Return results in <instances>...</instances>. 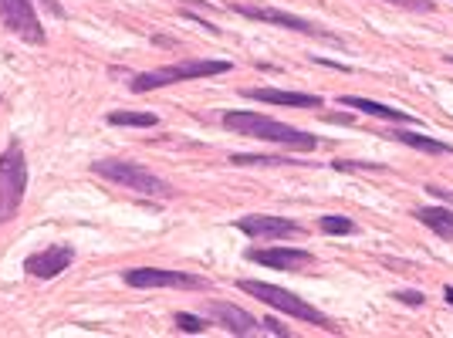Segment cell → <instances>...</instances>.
<instances>
[{"mask_svg":"<svg viewBox=\"0 0 453 338\" xmlns=\"http://www.w3.org/2000/svg\"><path fill=\"white\" fill-rule=\"evenodd\" d=\"M345 109H356L362 115H376V119H386V122H396V126H419V119L403 109H393V105H382V102H372V98H362V95H342L339 98Z\"/></svg>","mask_w":453,"mask_h":338,"instance_id":"cell-13","label":"cell"},{"mask_svg":"<svg viewBox=\"0 0 453 338\" xmlns=\"http://www.w3.org/2000/svg\"><path fill=\"white\" fill-rule=\"evenodd\" d=\"M247 261L261 264V267H274V271H298V267H308L315 264V254L311 250H302V247H250L244 254Z\"/></svg>","mask_w":453,"mask_h":338,"instance_id":"cell-11","label":"cell"},{"mask_svg":"<svg viewBox=\"0 0 453 338\" xmlns=\"http://www.w3.org/2000/svg\"><path fill=\"white\" fill-rule=\"evenodd\" d=\"M230 11H237L241 18L261 20V24H274V27H288V31H298V35H308V38L319 41H332V44H342V38L335 31H325L315 20H304L298 14H288V11H278V7H254V4H230Z\"/></svg>","mask_w":453,"mask_h":338,"instance_id":"cell-6","label":"cell"},{"mask_svg":"<svg viewBox=\"0 0 453 338\" xmlns=\"http://www.w3.org/2000/svg\"><path fill=\"white\" fill-rule=\"evenodd\" d=\"M0 24L27 44H44L48 41L38 20V11H35V0H0Z\"/></svg>","mask_w":453,"mask_h":338,"instance_id":"cell-8","label":"cell"},{"mask_svg":"<svg viewBox=\"0 0 453 338\" xmlns=\"http://www.w3.org/2000/svg\"><path fill=\"white\" fill-rule=\"evenodd\" d=\"M109 126H135V129H152L159 119L152 112H109L105 115Z\"/></svg>","mask_w":453,"mask_h":338,"instance_id":"cell-17","label":"cell"},{"mask_svg":"<svg viewBox=\"0 0 453 338\" xmlns=\"http://www.w3.org/2000/svg\"><path fill=\"white\" fill-rule=\"evenodd\" d=\"M443 298H447L453 304V284H447V288H443Z\"/></svg>","mask_w":453,"mask_h":338,"instance_id":"cell-25","label":"cell"},{"mask_svg":"<svg viewBox=\"0 0 453 338\" xmlns=\"http://www.w3.org/2000/svg\"><path fill=\"white\" fill-rule=\"evenodd\" d=\"M321 234H332V237H349V234H356L359 227L356 220H349V217H342V213H325L319 220Z\"/></svg>","mask_w":453,"mask_h":338,"instance_id":"cell-18","label":"cell"},{"mask_svg":"<svg viewBox=\"0 0 453 338\" xmlns=\"http://www.w3.org/2000/svg\"><path fill=\"white\" fill-rule=\"evenodd\" d=\"M393 298L403 301V304H410V308H419V304L426 301V295H423V291H396Z\"/></svg>","mask_w":453,"mask_h":338,"instance_id":"cell-23","label":"cell"},{"mask_svg":"<svg viewBox=\"0 0 453 338\" xmlns=\"http://www.w3.org/2000/svg\"><path fill=\"white\" fill-rule=\"evenodd\" d=\"M386 4H396V7H406V11H423V14L434 11V0H386Z\"/></svg>","mask_w":453,"mask_h":338,"instance_id":"cell-21","label":"cell"},{"mask_svg":"<svg viewBox=\"0 0 453 338\" xmlns=\"http://www.w3.org/2000/svg\"><path fill=\"white\" fill-rule=\"evenodd\" d=\"M332 169L352 173V169H382V163H359V159H332Z\"/></svg>","mask_w":453,"mask_h":338,"instance_id":"cell-20","label":"cell"},{"mask_svg":"<svg viewBox=\"0 0 453 338\" xmlns=\"http://www.w3.org/2000/svg\"><path fill=\"white\" fill-rule=\"evenodd\" d=\"M447 61H450V65H453V55H447Z\"/></svg>","mask_w":453,"mask_h":338,"instance_id":"cell-26","label":"cell"},{"mask_svg":"<svg viewBox=\"0 0 453 338\" xmlns=\"http://www.w3.org/2000/svg\"><path fill=\"white\" fill-rule=\"evenodd\" d=\"M27 189V159L20 142H11L0 156V227L18 217Z\"/></svg>","mask_w":453,"mask_h":338,"instance_id":"cell-5","label":"cell"},{"mask_svg":"<svg viewBox=\"0 0 453 338\" xmlns=\"http://www.w3.org/2000/svg\"><path fill=\"white\" fill-rule=\"evenodd\" d=\"M210 315L220 321L230 335H257V332H261V321L254 319V315H247L244 308H237V304H220V301H213V304H210Z\"/></svg>","mask_w":453,"mask_h":338,"instance_id":"cell-14","label":"cell"},{"mask_svg":"<svg viewBox=\"0 0 453 338\" xmlns=\"http://www.w3.org/2000/svg\"><path fill=\"white\" fill-rule=\"evenodd\" d=\"M426 193H434L440 204H453V189H443V187H434V183H430V187H426Z\"/></svg>","mask_w":453,"mask_h":338,"instance_id":"cell-24","label":"cell"},{"mask_svg":"<svg viewBox=\"0 0 453 338\" xmlns=\"http://www.w3.org/2000/svg\"><path fill=\"white\" fill-rule=\"evenodd\" d=\"M413 217L419 224L426 227V230H434L436 237H443V241H453V210L450 207H416Z\"/></svg>","mask_w":453,"mask_h":338,"instance_id":"cell-15","label":"cell"},{"mask_svg":"<svg viewBox=\"0 0 453 338\" xmlns=\"http://www.w3.org/2000/svg\"><path fill=\"white\" fill-rule=\"evenodd\" d=\"M92 173L109 180V183H119V187L133 189L139 196H150V200H173L176 189L159 180L152 169H146L142 163H129V159H95Z\"/></svg>","mask_w":453,"mask_h":338,"instance_id":"cell-4","label":"cell"},{"mask_svg":"<svg viewBox=\"0 0 453 338\" xmlns=\"http://www.w3.org/2000/svg\"><path fill=\"white\" fill-rule=\"evenodd\" d=\"M237 230L250 241H284V237H302L304 227L291 217H271V213H247L237 217Z\"/></svg>","mask_w":453,"mask_h":338,"instance_id":"cell-9","label":"cell"},{"mask_svg":"<svg viewBox=\"0 0 453 338\" xmlns=\"http://www.w3.org/2000/svg\"><path fill=\"white\" fill-rule=\"evenodd\" d=\"M237 288H241L244 295H250V298L265 301L267 308H274V311H281V315H291V319L308 321V325H319L321 332H328V335H342V328L335 321L328 319L325 311H319V308H311L308 301H302L295 291H284V288L267 284V281H254V278L237 281Z\"/></svg>","mask_w":453,"mask_h":338,"instance_id":"cell-2","label":"cell"},{"mask_svg":"<svg viewBox=\"0 0 453 338\" xmlns=\"http://www.w3.org/2000/svg\"><path fill=\"white\" fill-rule=\"evenodd\" d=\"M129 288H180V291H207L210 281L189 271H166V267H129L126 271Z\"/></svg>","mask_w":453,"mask_h":338,"instance_id":"cell-7","label":"cell"},{"mask_svg":"<svg viewBox=\"0 0 453 338\" xmlns=\"http://www.w3.org/2000/svg\"><path fill=\"white\" fill-rule=\"evenodd\" d=\"M75 261V247L72 244H51L38 250V254H31L27 261H24V271L31 274V278H41V281H51L58 274H65L68 267Z\"/></svg>","mask_w":453,"mask_h":338,"instance_id":"cell-10","label":"cell"},{"mask_svg":"<svg viewBox=\"0 0 453 338\" xmlns=\"http://www.w3.org/2000/svg\"><path fill=\"white\" fill-rule=\"evenodd\" d=\"M261 332H267V335H281V338H291V328L288 325H281L278 319H267L261 321Z\"/></svg>","mask_w":453,"mask_h":338,"instance_id":"cell-22","label":"cell"},{"mask_svg":"<svg viewBox=\"0 0 453 338\" xmlns=\"http://www.w3.org/2000/svg\"><path fill=\"white\" fill-rule=\"evenodd\" d=\"M389 139H396V142L410 146V150H419V152H443V156H453L450 142H443V139H434V135H423V132L396 129V132H389Z\"/></svg>","mask_w":453,"mask_h":338,"instance_id":"cell-16","label":"cell"},{"mask_svg":"<svg viewBox=\"0 0 453 338\" xmlns=\"http://www.w3.org/2000/svg\"><path fill=\"white\" fill-rule=\"evenodd\" d=\"M244 98L265 105H288V109H321V95L311 92H284V88H244Z\"/></svg>","mask_w":453,"mask_h":338,"instance_id":"cell-12","label":"cell"},{"mask_svg":"<svg viewBox=\"0 0 453 338\" xmlns=\"http://www.w3.org/2000/svg\"><path fill=\"white\" fill-rule=\"evenodd\" d=\"M224 129L237 132V135H250V139H261V142H271V146H291V150L311 152L319 150V135L311 132H302L295 126H284L278 119L261 112H224Z\"/></svg>","mask_w":453,"mask_h":338,"instance_id":"cell-1","label":"cell"},{"mask_svg":"<svg viewBox=\"0 0 453 338\" xmlns=\"http://www.w3.org/2000/svg\"><path fill=\"white\" fill-rule=\"evenodd\" d=\"M173 321H176V325H180L187 335H203V332L210 328V321L203 319V315H189V311H176V315H173Z\"/></svg>","mask_w":453,"mask_h":338,"instance_id":"cell-19","label":"cell"},{"mask_svg":"<svg viewBox=\"0 0 453 338\" xmlns=\"http://www.w3.org/2000/svg\"><path fill=\"white\" fill-rule=\"evenodd\" d=\"M226 72H234V65L220 61V58H187V61H176V65L156 68V72L133 75L129 88L135 95H142V92H156V88H166V85H176V81H196V78L226 75Z\"/></svg>","mask_w":453,"mask_h":338,"instance_id":"cell-3","label":"cell"}]
</instances>
